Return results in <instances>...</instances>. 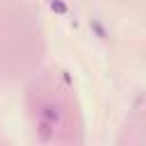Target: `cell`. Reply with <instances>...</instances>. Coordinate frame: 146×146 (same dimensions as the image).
I'll return each mask as SVG.
<instances>
[{
    "label": "cell",
    "mask_w": 146,
    "mask_h": 146,
    "mask_svg": "<svg viewBox=\"0 0 146 146\" xmlns=\"http://www.w3.org/2000/svg\"><path fill=\"white\" fill-rule=\"evenodd\" d=\"M50 7H52L55 11H59V14H64V11H66V5H64V2H59V0H52V2H50Z\"/></svg>",
    "instance_id": "3957f363"
},
{
    "label": "cell",
    "mask_w": 146,
    "mask_h": 146,
    "mask_svg": "<svg viewBox=\"0 0 146 146\" xmlns=\"http://www.w3.org/2000/svg\"><path fill=\"white\" fill-rule=\"evenodd\" d=\"M41 139H43V141L50 139V121H43V123H41Z\"/></svg>",
    "instance_id": "7a4b0ae2"
},
{
    "label": "cell",
    "mask_w": 146,
    "mask_h": 146,
    "mask_svg": "<svg viewBox=\"0 0 146 146\" xmlns=\"http://www.w3.org/2000/svg\"><path fill=\"white\" fill-rule=\"evenodd\" d=\"M41 114H43V119L46 121H50V123H55L57 119H59V114L55 112V107H50V105H46L43 110H41Z\"/></svg>",
    "instance_id": "6da1fadb"
},
{
    "label": "cell",
    "mask_w": 146,
    "mask_h": 146,
    "mask_svg": "<svg viewBox=\"0 0 146 146\" xmlns=\"http://www.w3.org/2000/svg\"><path fill=\"white\" fill-rule=\"evenodd\" d=\"M91 25H94V30L98 32V36H105V30H103V27H100V25H98L96 21H91Z\"/></svg>",
    "instance_id": "277c9868"
}]
</instances>
